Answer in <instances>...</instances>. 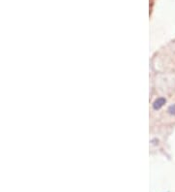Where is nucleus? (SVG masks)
Here are the masks:
<instances>
[{
	"label": "nucleus",
	"instance_id": "1",
	"mask_svg": "<svg viewBox=\"0 0 175 192\" xmlns=\"http://www.w3.org/2000/svg\"><path fill=\"white\" fill-rule=\"evenodd\" d=\"M164 104H166V99H164V98H158L153 104V109L155 111L160 110Z\"/></svg>",
	"mask_w": 175,
	"mask_h": 192
},
{
	"label": "nucleus",
	"instance_id": "2",
	"mask_svg": "<svg viewBox=\"0 0 175 192\" xmlns=\"http://www.w3.org/2000/svg\"><path fill=\"white\" fill-rule=\"evenodd\" d=\"M168 113H169L170 114H175V105H172V106L169 107Z\"/></svg>",
	"mask_w": 175,
	"mask_h": 192
}]
</instances>
